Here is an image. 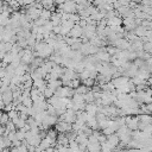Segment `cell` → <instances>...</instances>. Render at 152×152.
<instances>
[{
	"instance_id": "1",
	"label": "cell",
	"mask_w": 152,
	"mask_h": 152,
	"mask_svg": "<svg viewBox=\"0 0 152 152\" xmlns=\"http://www.w3.org/2000/svg\"><path fill=\"white\" fill-rule=\"evenodd\" d=\"M1 99H2V101L5 103V106L6 104H11L13 102V91L11 89H7L6 91H4L1 94Z\"/></svg>"
},
{
	"instance_id": "2",
	"label": "cell",
	"mask_w": 152,
	"mask_h": 152,
	"mask_svg": "<svg viewBox=\"0 0 152 152\" xmlns=\"http://www.w3.org/2000/svg\"><path fill=\"white\" fill-rule=\"evenodd\" d=\"M12 122H13L15 129H21V128H24L25 125H26V121H25L24 119H21L20 116H18V118H15L14 120H12Z\"/></svg>"
},
{
	"instance_id": "3",
	"label": "cell",
	"mask_w": 152,
	"mask_h": 152,
	"mask_svg": "<svg viewBox=\"0 0 152 152\" xmlns=\"http://www.w3.org/2000/svg\"><path fill=\"white\" fill-rule=\"evenodd\" d=\"M10 121H11V120H10V118H8V114H7V113H2L1 119H0V125H1V126H6Z\"/></svg>"
},
{
	"instance_id": "4",
	"label": "cell",
	"mask_w": 152,
	"mask_h": 152,
	"mask_svg": "<svg viewBox=\"0 0 152 152\" xmlns=\"http://www.w3.org/2000/svg\"><path fill=\"white\" fill-rule=\"evenodd\" d=\"M2 109H5V103H4L2 99H1V95H0V110L2 112Z\"/></svg>"
}]
</instances>
